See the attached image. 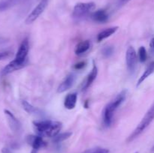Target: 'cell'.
<instances>
[{
    "label": "cell",
    "instance_id": "2",
    "mask_svg": "<svg viewBox=\"0 0 154 153\" xmlns=\"http://www.w3.org/2000/svg\"><path fill=\"white\" fill-rule=\"evenodd\" d=\"M33 127L37 135L41 136L54 137L63 128L62 122L52 120H41L33 122Z\"/></svg>",
    "mask_w": 154,
    "mask_h": 153
},
{
    "label": "cell",
    "instance_id": "4",
    "mask_svg": "<svg viewBox=\"0 0 154 153\" xmlns=\"http://www.w3.org/2000/svg\"><path fill=\"white\" fill-rule=\"evenodd\" d=\"M154 120V102L153 104L151 105L150 108H149L148 110L147 111V112L145 113V115L144 116V117L142 118L141 121L140 122L139 124L137 125V127L135 128V130H133L132 134L129 136L127 139V142H132L134 140L136 139L138 136H139L147 128L149 127L150 124L152 123Z\"/></svg>",
    "mask_w": 154,
    "mask_h": 153
},
{
    "label": "cell",
    "instance_id": "23",
    "mask_svg": "<svg viewBox=\"0 0 154 153\" xmlns=\"http://www.w3.org/2000/svg\"><path fill=\"white\" fill-rule=\"evenodd\" d=\"M114 52V48L112 46H106L102 50V54L105 56V57H109L111 56Z\"/></svg>",
    "mask_w": 154,
    "mask_h": 153
},
{
    "label": "cell",
    "instance_id": "29",
    "mask_svg": "<svg viewBox=\"0 0 154 153\" xmlns=\"http://www.w3.org/2000/svg\"><path fill=\"white\" fill-rule=\"evenodd\" d=\"M151 151H152V152H154V145L153 146V147H152V148H151Z\"/></svg>",
    "mask_w": 154,
    "mask_h": 153
},
{
    "label": "cell",
    "instance_id": "14",
    "mask_svg": "<svg viewBox=\"0 0 154 153\" xmlns=\"http://www.w3.org/2000/svg\"><path fill=\"white\" fill-rule=\"evenodd\" d=\"M154 72V62H151L147 66V68L144 70V73L142 74L140 78L138 79V82H137V85L136 86L138 87L141 85V83L144 82V81L147 78H148L150 75L152 74Z\"/></svg>",
    "mask_w": 154,
    "mask_h": 153
},
{
    "label": "cell",
    "instance_id": "25",
    "mask_svg": "<svg viewBox=\"0 0 154 153\" xmlns=\"http://www.w3.org/2000/svg\"><path fill=\"white\" fill-rule=\"evenodd\" d=\"M150 50L152 54H154V38L150 40Z\"/></svg>",
    "mask_w": 154,
    "mask_h": 153
},
{
    "label": "cell",
    "instance_id": "10",
    "mask_svg": "<svg viewBox=\"0 0 154 153\" xmlns=\"http://www.w3.org/2000/svg\"><path fill=\"white\" fill-rule=\"evenodd\" d=\"M75 80V74L71 73L69 74H68L66 76L64 80H63V82L60 83V85L59 86L58 88H57V92L59 93H63L64 92L69 90L71 87L73 86L74 82Z\"/></svg>",
    "mask_w": 154,
    "mask_h": 153
},
{
    "label": "cell",
    "instance_id": "11",
    "mask_svg": "<svg viewBox=\"0 0 154 153\" xmlns=\"http://www.w3.org/2000/svg\"><path fill=\"white\" fill-rule=\"evenodd\" d=\"M98 75V68L96 66L95 62H93V68H92L91 71L89 73V74L87 76V78L84 80V83H83L82 89L86 90L89 88V87L91 86V84L93 83V81L96 79Z\"/></svg>",
    "mask_w": 154,
    "mask_h": 153
},
{
    "label": "cell",
    "instance_id": "16",
    "mask_svg": "<svg viewBox=\"0 0 154 153\" xmlns=\"http://www.w3.org/2000/svg\"><path fill=\"white\" fill-rule=\"evenodd\" d=\"M90 40H82V41L79 42L78 44L76 45L75 49V52L76 55H82L84 52H87L89 49H90Z\"/></svg>",
    "mask_w": 154,
    "mask_h": 153
},
{
    "label": "cell",
    "instance_id": "9",
    "mask_svg": "<svg viewBox=\"0 0 154 153\" xmlns=\"http://www.w3.org/2000/svg\"><path fill=\"white\" fill-rule=\"evenodd\" d=\"M26 141L29 145L32 147L33 150L38 151L40 148L46 146V142L44 140L42 136L39 135H29L26 137Z\"/></svg>",
    "mask_w": 154,
    "mask_h": 153
},
{
    "label": "cell",
    "instance_id": "30",
    "mask_svg": "<svg viewBox=\"0 0 154 153\" xmlns=\"http://www.w3.org/2000/svg\"><path fill=\"white\" fill-rule=\"evenodd\" d=\"M135 153H138V152H135Z\"/></svg>",
    "mask_w": 154,
    "mask_h": 153
},
{
    "label": "cell",
    "instance_id": "17",
    "mask_svg": "<svg viewBox=\"0 0 154 153\" xmlns=\"http://www.w3.org/2000/svg\"><path fill=\"white\" fill-rule=\"evenodd\" d=\"M21 2H23V0H2L0 2V11L8 10Z\"/></svg>",
    "mask_w": 154,
    "mask_h": 153
},
{
    "label": "cell",
    "instance_id": "12",
    "mask_svg": "<svg viewBox=\"0 0 154 153\" xmlns=\"http://www.w3.org/2000/svg\"><path fill=\"white\" fill-rule=\"evenodd\" d=\"M91 18L95 22H99V23H105L108 20V14L106 10H103V9H99L92 14Z\"/></svg>",
    "mask_w": 154,
    "mask_h": 153
},
{
    "label": "cell",
    "instance_id": "27",
    "mask_svg": "<svg viewBox=\"0 0 154 153\" xmlns=\"http://www.w3.org/2000/svg\"><path fill=\"white\" fill-rule=\"evenodd\" d=\"M6 42H8L7 39L4 38H1V37H0V45L4 44H5Z\"/></svg>",
    "mask_w": 154,
    "mask_h": 153
},
{
    "label": "cell",
    "instance_id": "28",
    "mask_svg": "<svg viewBox=\"0 0 154 153\" xmlns=\"http://www.w3.org/2000/svg\"><path fill=\"white\" fill-rule=\"evenodd\" d=\"M2 153H12L11 151V150L8 148H3L2 150Z\"/></svg>",
    "mask_w": 154,
    "mask_h": 153
},
{
    "label": "cell",
    "instance_id": "7",
    "mask_svg": "<svg viewBox=\"0 0 154 153\" xmlns=\"http://www.w3.org/2000/svg\"><path fill=\"white\" fill-rule=\"evenodd\" d=\"M137 61H138V57H137V53L135 48L132 46H129L126 53V67H127L129 71H134L135 67H136Z\"/></svg>",
    "mask_w": 154,
    "mask_h": 153
},
{
    "label": "cell",
    "instance_id": "24",
    "mask_svg": "<svg viewBox=\"0 0 154 153\" xmlns=\"http://www.w3.org/2000/svg\"><path fill=\"white\" fill-rule=\"evenodd\" d=\"M85 65L86 63L84 62H78L77 63V64H75V65H74V68L76 69V70H81L83 68L85 67Z\"/></svg>",
    "mask_w": 154,
    "mask_h": 153
},
{
    "label": "cell",
    "instance_id": "19",
    "mask_svg": "<svg viewBox=\"0 0 154 153\" xmlns=\"http://www.w3.org/2000/svg\"><path fill=\"white\" fill-rule=\"evenodd\" d=\"M72 135V132H64V133L58 134L57 136L53 137V142H56V143H59V142H63V141L67 140L68 138L70 137Z\"/></svg>",
    "mask_w": 154,
    "mask_h": 153
},
{
    "label": "cell",
    "instance_id": "15",
    "mask_svg": "<svg viewBox=\"0 0 154 153\" xmlns=\"http://www.w3.org/2000/svg\"><path fill=\"white\" fill-rule=\"evenodd\" d=\"M117 29H118V26H113L108 28H105L103 31L100 32L97 35L98 42H101L102 40L109 38L110 36L114 34L117 31Z\"/></svg>",
    "mask_w": 154,
    "mask_h": 153
},
{
    "label": "cell",
    "instance_id": "5",
    "mask_svg": "<svg viewBox=\"0 0 154 153\" xmlns=\"http://www.w3.org/2000/svg\"><path fill=\"white\" fill-rule=\"evenodd\" d=\"M96 8V4L93 2H78L75 5L72 15L75 18H82L91 13Z\"/></svg>",
    "mask_w": 154,
    "mask_h": 153
},
{
    "label": "cell",
    "instance_id": "20",
    "mask_svg": "<svg viewBox=\"0 0 154 153\" xmlns=\"http://www.w3.org/2000/svg\"><path fill=\"white\" fill-rule=\"evenodd\" d=\"M81 153H109V150L108 148H102V147H95V148L85 150Z\"/></svg>",
    "mask_w": 154,
    "mask_h": 153
},
{
    "label": "cell",
    "instance_id": "8",
    "mask_svg": "<svg viewBox=\"0 0 154 153\" xmlns=\"http://www.w3.org/2000/svg\"><path fill=\"white\" fill-rule=\"evenodd\" d=\"M4 112L11 130L15 134L20 133L21 130H22V125H21V123L20 122L19 120L8 110H5Z\"/></svg>",
    "mask_w": 154,
    "mask_h": 153
},
{
    "label": "cell",
    "instance_id": "21",
    "mask_svg": "<svg viewBox=\"0 0 154 153\" xmlns=\"http://www.w3.org/2000/svg\"><path fill=\"white\" fill-rule=\"evenodd\" d=\"M138 53L139 61L141 62H146V60H147V52L144 46H141V47L138 49Z\"/></svg>",
    "mask_w": 154,
    "mask_h": 153
},
{
    "label": "cell",
    "instance_id": "26",
    "mask_svg": "<svg viewBox=\"0 0 154 153\" xmlns=\"http://www.w3.org/2000/svg\"><path fill=\"white\" fill-rule=\"evenodd\" d=\"M129 1H130V0H119V4H120V5H123V4L129 2Z\"/></svg>",
    "mask_w": 154,
    "mask_h": 153
},
{
    "label": "cell",
    "instance_id": "13",
    "mask_svg": "<svg viewBox=\"0 0 154 153\" xmlns=\"http://www.w3.org/2000/svg\"><path fill=\"white\" fill-rule=\"evenodd\" d=\"M78 100V94L77 93H70L67 94L64 100V106L66 109L72 110L75 107Z\"/></svg>",
    "mask_w": 154,
    "mask_h": 153
},
{
    "label": "cell",
    "instance_id": "1",
    "mask_svg": "<svg viewBox=\"0 0 154 153\" xmlns=\"http://www.w3.org/2000/svg\"><path fill=\"white\" fill-rule=\"evenodd\" d=\"M29 51V39L26 38L20 44L15 58L1 70L0 73L1 76H6L9 74L13 73L25 67L28 62Z\"/></svg>",
    "mask_w": 154,
    "mask_h": 153
},
{
    "label": "cell",
    "instance_id": "6",
    "mask_svg": "<svg viewBox=\"0 0 154 153\" xmlns=\"http://www.w3.org/2000/svg\"><path fill=\"white\" fill-rule=\"evenodd\" d=\"M49 0H41L38 4L33 8V10L30 12L29 14L27 16L25 22L26 24H31L36 20L40 16V15L45 11L48 6Z\"/></svg>",
    "mask_w": 154,
    "mask_h": 153
},
{
    "label": "cell",
    "instance_id": "18",
    "mask_svg": "<svg viewBox=\"0 0 154 153\" xmlns=\"http://www.w3.org/2000/svg\"><path fill=\"white\" fill-rule=\"evenodd\" d=\"M22 106L24 110L29 114H38L40 112V110L37 107L32 106L31 104L25 100H22Z\"/></svg>",
    "mask_w": 154,
    "mask_h": 153
},
{
    "label": "cell",
    "instance_id": "22",
    "mask_svg": "<svg viewBox=\"0 0 154 153\" xmlns=\"http://www.w3.org/2000/svg\"><path fill=\"white\" fill-rule=\"evenodd\" d=\"M13 54V52L10 50H0V61L11 57Z\"/></svg>",
    "mask_w": 154,
    "mask_h": 153
},
{
    "label": "cell",
    "instance_id": "3",
    "mask_svg": "<svg viewBox=\"0 0 154 153\" xmlns=\"http://www.w3.org/2000/svg\"><path fill=\"white\" fill-rule=\"evenodd\" d=\"M126 97V91L123 90L112 100H111L108 104H106L102 111V122H103L104 125L106 127L111 126L113 119H114V113L121 106L122 104L124 102Z\"/></svg>",
    "mask_w": 154,
    "mask_h": 153
}]
</instances>
